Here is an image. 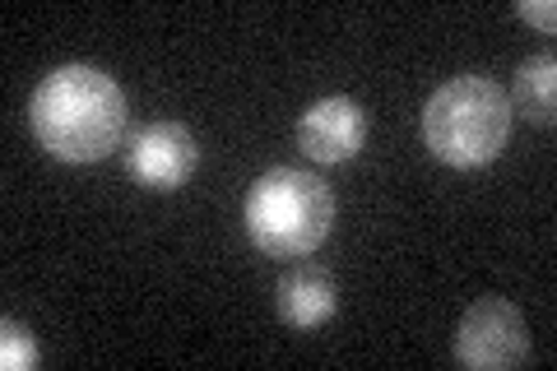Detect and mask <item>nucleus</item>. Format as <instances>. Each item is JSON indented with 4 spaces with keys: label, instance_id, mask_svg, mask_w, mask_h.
Returning a JSON list of instances; mask_svg holds the SVG:
<instances>
[{
    "label": "nucleus",
    "instance_id": "obj_1",
    "mask_svg": "<svg viewBox=\"0 0 557 371\" xmlns=\"http://www.w3.org/2000/svg\"><path fill=\"white\" fill-rule=\"evenodd\" d=\"M38 145L61 163H102L121 149L131 108L121 84L98 65H61L38 84L28 102Z\"/></svg>",
    "mask_w": 557,
    "mask_h": 371
},
{
    "label": "nucleus",
    "instance_id": "obj_2",
    "mask_svg": "<svg viewBox=\"0 0 557 371\" xmlns=\"http://www.w3.org/2000/svg\"><path fill=\"white\" fill-rule=\"evenodd\" d=\"M511 98L487 75H456L428 98L423 145L446 168H487L507 149Z\"/></svg>",
    "mask_w": 557,
    "mask_h": 371
},
{
    "label": "nucleus",
    "instance_id": "obj_3",
    "mask_svg": "<svg viewBox=\"0 0 557 371\" xmlns=\"http://www.w3.org/2000/svg\"><path fill=\"white\" fill-rule=\"evenodd\" d=\"M242 223H247V237L265 256L298 260V256H311L330 237V227H335V196H330V186L317 172L270 168L247 190Z\"/></svg>",
    "mask_w": 557,
    "mask_h": 371
},
{
    "label": "nucleus",
    "instance_id": "obj_4",
    "mask_svg": "<svg viewBox=\"0 0 557 371\" xmlns=\"http://www.w3.org/2000/svg\"><path fill=\"white\" fill-rule=\"evenodd\" d=\"M456 362L469 371H511L530 362V330L525 316L507 297H479L460 316L456 330Z\"/></svg>",
    "mask_w": 557,
    "mask_h": 371
},
{
    "label": "nucleus",
    "instance_id": "obj_5",
    "mask_svg": "<svg viewBox=\"0 0 557 371\" xmlns=\"http://www.w3.org/2000/svg\"><path fill=\"white\" fill-rule=\"evenodd\" d=\"M196 168H200V145L177 121H153V126H145L131 139L126 172L145 190H177L190 182Z\"/></svg>",
    "mask_w": 557,
    "mask_h": 371
},
{
    "label": "nucleus",
    "instance_id": "obj_6",
    "mask_svg": "<svg viewBox=\"0 0 557 371\" xmlns=\"http://www.w3.org/2000/svg\"><path fill=\"white\" fill-rule=\"evenodd\" d=\"M298 145L311 163L321 168H339L354 163L368 145V112L354 98H321L311 102L298 121Z\"/></svg>",
    "mask_w": 557,
    "mask_h": 371
},
{
    "label": "nucleus",
    "instance_id": "obj_7",
    "mask_svg": "<svg viewBox=\"0 0 557 371\" xmlns=\"http://www.w3.org/2000/svg\"><path fill=\"white\" fill-rule=\"evenodd\" d=\"M339 307V293H335V279H330L321 264H293V270L278 279L274 288V311L278 321L293 325V330H317L325 325Z\"/></svg>",
    "mask_w": 557,
    "mask_h": 371
},
{
    "label": "nucleus",
    "instance_id": "obj_8",
    "mask_svg": "<svg viewBox=\"0 0 557 371\" xmlns=\"http://www.w3.org/2000/svg\"><path fill=\"white\" fill-rule=\"evenodd\" d=\"M511 112H520L534 126H553L557 116V61L548 57H530L516 70V88H511Z\"/></svg>",
    "mask_w": 557,
    "mask_h": 371
},
{
    "label": "nucleus",
    "instance_id": "obj_9",
    "mask_svg": "<svg viewBox=\"0 0 557 371\" xmlns=\"http://www.w3.org/2000/svg\"><path fill=\"white\" fill-rule=\"evenodd\" d=\"M0 367L5 371H33L38 367V344H33L28 325H20L14 316L0 321Z\"/></svg>",
    "mask_w": 557,
    "mask_h": 371
},
{
    "label": "nucleus",
    "instance_id": "obj_10",
    "mask_svg": "<svg viewBox=\"0 0 557 371\" xmlns=\"http://www.w3.org/2000/svg\"><path fill=\"white\" fill-rule=\"evenodd\" d=\"M516 14H520L525 24L544 28V33H553V28H557V5H553V0H520Z\"/></svg>",
    "mask_w": 557,
    "mask_h": 371
}]
</instances>
